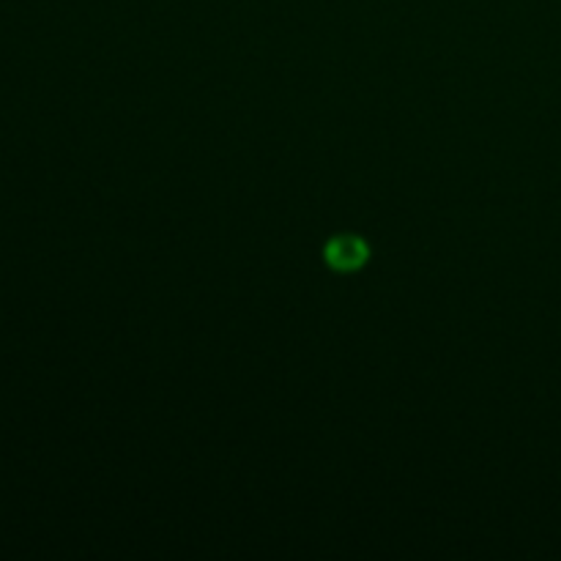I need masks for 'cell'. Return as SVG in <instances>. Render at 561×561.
Segmentation results:
<instances>
[{"label":"cell","instance_id":"1","mask_svg":"<svg viewBox=\"0 0 561 561\" xmlns=\"http://www.w3.org/2000/svg\"><path fill=\"white\" fill-rule=\"evenodd\" d=\"M370 257V247L356 236H337L327 244V261L334 272H356Z\"/></svg>","mask_w":561,"mask_h":561}]
</instances>
